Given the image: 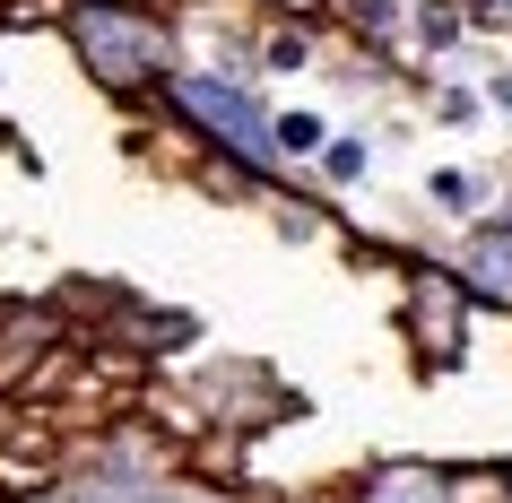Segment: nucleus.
Instances as JSON below:
<instances>
[{
    "label": "nucleus",
    "mask_w": 512,
    "mask_h": 503,
    "mask_svg": "<svg viewBox=\"0 0 512 503\" xmlns=\"http://www.w3.org/2000/svg\"><path fill=\"white\" fill-rule=\"evenodd\" d=\"M330 174L356 183V174H365V139H330Z\"/></svg>",
    "instance_id": "0eeeda50"
},
{
    "label": "nucleus",
    "mask_w": 512,
    "mask_h": 503,
    "mask_svg": "<svg viewBox=\"0 0 512 503\" xmlns=\"http://www.w3.org/2000/svg\"><path fill=\"white\" fill-rule=\"evenodd\" d=\"M174 105L217 139V148H235V157H270V122L252 113V96L226 79H174Z\"/></svg>",
    "instance_id": "f03ea898"
},
{
    "label": "nucleus",
    "mask_w": 512,
    "mask_h": 503,
    "mask_svg": "<svg viewBox=\"0 0 512 503\" xmlns=\"http://www.w3.org/2000/svg\"><path fill=\"white\" fill-rule=\"evenodd\" d=\"M478 269H486V287H512V235H504V226H495V235H486Z\"/></svg>",
    "instance_id": "423d86ee"
},
{
    "label": "nucleus",
    "mask_w": 512,
    "mask_h": 503,
    "mask_svg": "<svg viewBox=\"0 0 512 503\" xmlns=\"http://www.w3.org/2000/svg\"><path fill=\"white\" fill-rule=\"evenodd\" d=\"M408 295H417V330H426V356L434 365H452L460 356V313H452V278L443 269H408Z\"/></svg>",
    "instance_id": "7ed1b4c3"
},
{
    "label": "nucleus",
    "mask_w": 512,
    "mask_h": 503,
    "mask_svg": "<svg viewBox=\"0 0 512 503\" xmlns=\"http://www.w3.org/2000/svg\"><path fill=\"white\" fill-rule=\"evenodd\" d=\"M322 148V122L313 113H278L270 122V157H313Z\"/></svg>",
    "instance_id": "39448f33"
},
{
    "label": "nucleus",
    "mask_w": 512,
    "mask_h": 503,
    "mask_svg": "<svg viewBox=\"0 0 512 503\" xmlns=\"http://www.w3.org/2000/svg\"><path fill=\"white\" fill-rule=\"evenodd\" d=\"M365 503H452V486L434 469H382L374 486H365Z\"/></svg>",
    "instance_id": "20e7f679"
},
{
    "label": "nucleus",
    "mask_w": 512,
    "mask_h": 503,
    "mask_svg": "<svg viewBox=\"0 0 512 503\" xmlns=\"http://www.w3.org/2000/svg\"><path fill=\"white\" fill-rule=\"evenodd\" d=\"M486 96H495V113L512 122V70H486Z\"/></svg>",
    "instance_id": "6e6552de"
},
{
    "label": "nucleus",
    "mask_w": 512,
    "mask_h": 503,
    "mask_svg": "<svg viewBox=\"0 0 512 503\" xmlns=\"http://www.w3.org/2000/svg\"><path fill=\"white\" fill-rule=\"evenodd\" d=\"M70 35H79V53L96 79L131 87V79H157L165 70V35L148 27V18H131V9H113V0H87L79 18H70Z\"/></svg>",
    "instance_id": "f257e3e1"
}]
</instances>
